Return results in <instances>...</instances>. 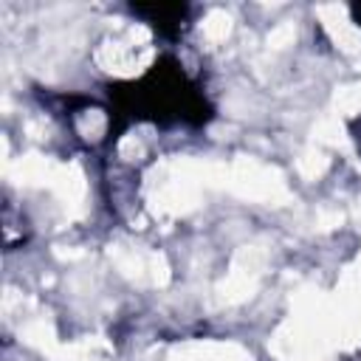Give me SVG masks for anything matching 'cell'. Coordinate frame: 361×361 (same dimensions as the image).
<instances>
[{"instance_id": "7a4b0ae2", "label": "cell", "mask_w": 361, "mask_h": 361, "mask_svg": "<svg viewBox=\"0 0 361 361\" xmlns=\"http://www.w3.org/2000/svg\"><path fill=\"white\" fill-rule=\"evenodd\" d=\"M130 14L141 17L152 31H158L164 39H178L186 25L192 6L189 3H130Z\"/></svg>"}, {"instance_id": "3957f363", "label": "cell", "mask_w": 361, "mask_h": 361, "mask_svg": "<svg viewBox=\"0 0 361 361\" xmlns=\"http://www.w3.org/2000/svg\"><path fill=\"white\" fill-rule=\"evenodd\" d=\"M350 17H353V23L361 28V3H353V6H350Z\"/></svg>"}, {"instance_id": "6da1fadb", "label": "cell", "mask_w": 361, "mask_h": 361, "mask_svg": "<svg viewBox=\"0 0 361 361\" xmlns=\"http://www.w3.org/2000/svg\"><path fill=\"white\" fill-rule=\"evenodd\" d=\"M107 141H116L133 121H149L155 127H206L214 118V104L172 54L155 56V62L135 79L107 85Z\"/></svg>"}]
</instances>
